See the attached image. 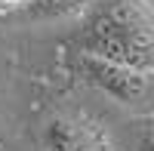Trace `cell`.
<instances>
[{
    "mask_svg": "<svg viewBox=\"0 0 154 151\" xmlns=\"http://www.w3.org/2000/svg\"><path fill=\"white\" fill-rule=\"evenodd\" d=\"M71 43L83 56L154 71V9L145 0H99Z\"/></svg>",
    "mask_w": 154,
    "mask_h": 151,
    "instance_id": "cell-1",
    "label": "cell"
},
{
    "mask_svg": "<svg viewBox=\"0 0 154 151\" xmlns=\"http://www.w3.org/2000/svg\"><path fill=\"white\" fill-rule=\"evenodd\" d=\"M77 74L126 108L154 111V71H139V68H126L108 59L77 53Z\"/></svg>",
    "mask_w": 154,
    "mask_h": 151,
    "instance_id": "cell-2",
    "label": "cell"
},
{
    "mask_svg": "<svg viewBox=\"0 0 154 151\" xmlns=\"http://www.w3.org/2000/svg\"><path fill=\"white\" fill-rule=\"evenodd\" d=\"M43 151H114L105 130L99 123L77 117V114H59L43 127L40 133Z\"/></svg>",
    "mask_w": 154,
    "mask_h": 151,
    "instance_id": "cell-3",
    "label": "cell"
},
{
    "mask_svg": "<svg viewBox=\"0 0 154 151\" xmlns=\"http://www.w3.org/2000/svg\"><path fill=\"white\" fill-rule=\"evenodd\" d=\"M89 6V0H31L28 9L22 12L19 19L28 22H56V19H68L77 16Z\"/></svg>",
    "mask_w": 154,
    "mask_h": 151,
    "instance_id": "cell-4",
    "label": "cell"
},
{
    "mask_svg": "<svg viewBox=\"0 0 154 151\" xmlns=\"http://www.w3.org/2000/svg\"><path fill=\"white\" fill-rule=\"evenodd\" d=\"M31 0H0V16H22L25 9H28Z\"/></svg>",
    "mask_w": 154,
    "mask_h": 151,
    "instance_id": "cell-5",
    "label": "cell"
},
{
    "mask_svg": "<svg viewBox=\"0 0 154 151\" xmlns=\"http://www.w3.org/2000/svg\"><path fill=\"white\" fill-rule=\"evenodd\" d=\"M139 151H154V123L142 133V139H139Z\"/></svg>",
    "mask_w": 154,
    "mask_h": 151,
    "instance_id": "cell-6",
    "label": "cell"
}]
</instances>
